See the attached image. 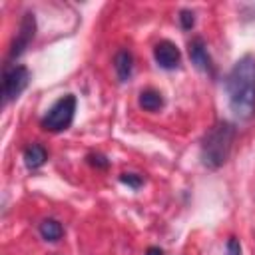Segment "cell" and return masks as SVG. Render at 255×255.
Wrapping results in <instances>:
<instances>
[{"label":"cell","instance_id":"6da1fadb","mask_svg":"<svg viewBox=\"0 0 255 255\" xmlns=\"http://www.w3.org/2000/svg\"><path fill=\"white\" fill-rule=\"evenodd\" d=\"M225 94L231 114L247 122L255 114V56H241L225 78Z\"/></svg>","mask_w":255,"mask_h":255},{"label":"cell","instance_id":"7a4b0ae2","mask_svg":"<svg viewBox=\"0 0 255 255\" xmlns=\"http://www.w3.org/2000/svg\"><path fill=\"white\" fill-rule=\"evenodd\" d=\"M235 135H237L235 124L227 120L215 122L201 137V145H199L201 163L207 169H219L221 165H225L231 155Z\"/></svg>","mask_w":255,"mask_h":255},{"label":"cell","instance_id":"3957f363","mask_svg":"<svg viewBox=\"0 0 255 255\" xmlns=\"http://www.w3.org/2000/svg\"><path fill=\"white\" fill-rule=\"evenodd\" d=\"M76 106H78V100H76L74 94H66V96L58 98L52 104V108L44 114V118L40 120L42 129L52 131V133H58V131L68 129L72 126V122H74Z\"/></svg>","mask_w":255,"mask_h":255},{"label":"cell","instance_id":"277c9868","mask_svg":"<svg viewBox=\"0 0 255 255\" xmlns=\"http://www.w3.org/2000/svg\"><path fill=\"white\" fill-rule=\"evenodd\" d=\"M30 84V70L22 64H8L2 72V106L20 98Z\"/></svg>","mask_w":255,"mask_h":255},{"label":"cell","instance_id":"5b68a950","mask_svg":"<svg viewBox=\"0 0 255 255\" xmlns=\"http://www.w3.org/2000/svg\"><path fill=\"white\" fill-rule=\"evenodd\" d=\"M34 36H36V16H34L32 12H26V14L22 16V20H20L18 34H16V38H14L12 44H10L8 58H6V66L12 64L14 60H18V58L26 52V48L32 44Z\"/></svg>","mask_w":255,"mask_h":255},{"label":"cell","instance_id":"8992f818","mask_svg":"<svg viewBox=\"0 0 255 255\" xmlns=\"http://www.w3.org/2000/svg\"><path fill=\"white\" fill-rule=\"evenodd\" d=\"M187 54H189L191 64H193L197 70H201V72L213 76L215 66H213V60H211V56H209V52H207V44H205V40H203L201 36H195V38L189 40V44H187Z\"/></svg>","mask_w":255,"mask_h":255},{"label":"cell","instance_id":"52a82bcc","mask_svg":"<svg viewBox=\"0 0 255 255\" xmlns=\"http://www.w3.org/2000/svg\"><path fill=\"white\" fill-rule=\"evenodd\" d=\"M153 60L161 70H175L181 62V52L173 42L161 40L153 48Z\"/></svg>","mask_w":255,"mask_h":255},{"label":"cell","instance_id":"ba28073f","mask_svg":"<svg viewBox=\"0 0 255 255\" xmlns=\"http://www.w3.org/2000/svg\"><path fill=\"white\" fill-rule=\"evenodd\" d=\"M114 70H116L118 80L122 84H126V82L131 80V74H133V56H131L129 50H120L114 56Z\"/></svg>","mask_w":255,"mask_h":255},{"label":"cell","instance_id":"9c48e42d","mask_svg":"<svg viewBox=\"0 0 255 255\" xmlns=\"http://www.w3.org/2000/svg\"><path fill=\"white\" fill-rule=\"evenodd\" d=\"M48 159V151L40 143H30L24 149V163L28 169H40Z\"/></svg>","mask_w":255,"mask_h":255},{"label":"cell","instance_id":"30bf717a","mask_svg":"<svg viewBox=\"0 0 255 255\" xmlns=\"http://www.w3.org/2000/svg\"><path fill=\"white\" fill-rule=\"evenodd\" d=\"M137 104L143 112H157V110L163 108V96H161V92H157L153 88H147V90L139 92Z\"/></svg>","mask_w":255,"mask_h":255},{"label":"cell","instance_id":"8fae6325","mask_svg":"<svg viewBox=\"0 0 255 255\" xmlns=\"http://www.w3.org/2000/svg\"><path fill=\"white\" fill-rule=\"evenodd\" d=\"M38 231H40V237H42L44 241H50V243L60 241L62 235H64V227H62V223H60L58 219H52V217L44 219V221L40 223Z\"/></svg>","mask_w":255,"mask_h":255},{"label":"cell","instance_id":"7c38bea8","mask_svg":"<svg viewBox=\"0 0 255 255\" xmlns=\"http://www.w3.org/2000/svg\"><path fill=\"white\" fill-rule=\"evenodd\" d=\"M120 181L124 183V185H128V187H131V189H139L141 185H143V175H139V173H131V171H126V173H122L120 175Z\"/></svg>","mask_w":255,"mask_h":255},{"label":"cell","instance_id":"4fadbf2b","mask_svg":"<svg viewBox=\"0 0 255 255\" xmlns=\"http://www.w3.org/2000/svg\"><path fill=\"white\" fill-rule=\"evenodd\" d=\"M177 20H179V26H181V30H191L193 26H195V12L193 10H189V8H183V10H179V16H177Z\"/></svg>","mask_w":255,"mask_h":255},{"label":"cell","instance_id":"5bb4252c","mask_svg":"<svg viewBox=\"0 0 255 255\" xmlns=\"http://www.w3.org/2000/svg\"><path fill=\"white\" fill-rule=\"evenodd\" d=\"M86 161H88L90 165H94L96 169H106V167L110 165V159H108L106 155H102V153H88V155H86Z\"/></svg>","mask_w":255,"mask_h":255},{"label":"cell","instance_id":"9a60e30c","mask_svg":"<svg viewBox=\"0 0 255 255\" xmlns=\"http://www.w3.org/2000/svg\"><path fill=\"white\" fill-rule=\"evenodd\" d=\"M225 255H241V243L237 237H229L225 243Z\"/></svg>","mask_w":255,"mask_h":255},{"label":"cell","instance_id":"2e32d148","mask_svg":"<svg viewBox=\"0 0 255 255\" xmlns=\"http://www.w3.org/2000/svg\"><path fill=\"white\" fill-rule=\"evenodd\" d=\"M145 255H163V251H161L159 247H149V249L145 251Z\"/></svg>","mask_w":255,"mask_h":255}]
</instances>
